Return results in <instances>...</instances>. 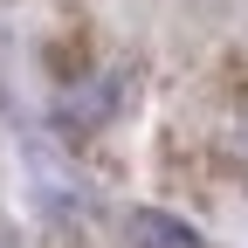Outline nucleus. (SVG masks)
Returning a JSON list of instances; mask_svg holds the SVG:
<instances>
[{
  "label": "nucleus",
  "mask_w": 248,
  "mask_h": 248,
  "mask_svg": "<svg viewBox=\"0 0 248 248\" xmlns=\"http://www.w3.org/2000/svg\"><path fill=\"white\" fill-rule=\"evenodd\" d=\"M131 248H200V234L172 214H131Z\"/></svg>",
  "instance_id": "nucleus-1"
},
{
  "label": "nucleus",
  "mask_w": 248,
  "mask_h": 248,
  "mask_svg": "<svg viewBox=\"0 0 248 248\" xmlns=\"http://www.w3.org/2000/svg\"><path fill=\"white\" fill-rule=\"evenodd\" d=\"M0 248H21V241H14V234H7V228H0Z\"/></svg>",
  "instance_id": "nucleus-2"
}]
</instances>
